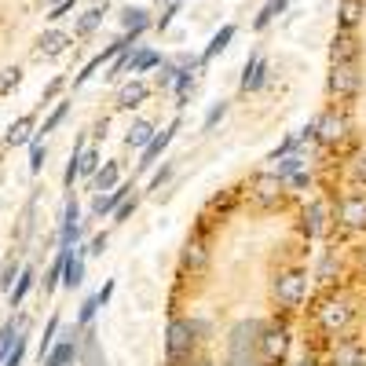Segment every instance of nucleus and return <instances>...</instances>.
I'll list each match as a JSON object with an SVG mask.
<instances>
[{
  "instance_id": "obj_45",
  "label": "nucleus",
  "mask_w": 366,
  "mask_h": 366,
  "mask_svg": "<svg viewBox=\"0 0 366 366\" xmlns=\"http://www.w3.org/2000/svg\"><path fill=\"white\" fill-rule=\"evenodd\" d=\"M0 180H4V176H0Z\"/></svg>"
},
{
  "instance_id": "obj_43",
  "label": "nucleus",
  "mask_w": 366,
  "mask_h": 366,
  "mask_svg": "<svg viewBox=\"0 0 366 366\" xmlns=\"http://www.w3.org/2000/svg\"><path fill=\"white\" fill-rule=\"evenodd\" d=\"M176 4H187V0H176Z\"/></svg>"
},
{
  "instance_id": "obj_9",
  "label": "nucleus",
  "mask_w": 366,
  "mask_h": 366,
  "mask_svg": "<svg viewBox=\"0 0 366 366\" xmlns=\"http://www.w3.org/2000/svg\"><path fill=\"white\" fill-rule=\"evenodd\" d=\"M85 267H88V249L73 246L70 257H66V272H62V286H66V290H81L85 286Z\"/></svg>"
},
{
  "instance_id": "obj_38",
  "label": "nucleus",
  "mask_w": 366,
  "mask_h": 366,
  "mask_svg": "<svg viewBox=\"0 0 366 366\" xmlns=\"http://www.w3.org/2000/svg\"><path fill=\"white\" fill-rule=\"evenodd\" d=\"M19 81H22V70H19V66L0 70V95H4V92H11V88H19Z\"/></svg>"
},
{
  "instance_id": "obj_10",
  "label": "nucleus",
  "mask_w": 366,
  "mask_h": 366,
  "mask_svg": "<svg viewBox=\"0 0 366 366\" xmlns=\"http://www.w3.org/2000/svg\"><path fill=\"white\" fill-rule=\"evenodd\" d=\"M121 26H125V37H129L132 44H139V37L154 26V19H150L147 8H132V4H129V8L121 11Z\"/></svg>"
},
{
  "instance_id": "obj_11",
  "label": "nucleus",
  "mask_w": 366,
  "mask_h": 366,
  "mask_svg": "<svg viewBox=\"0 0 366 366\" xmlns=\"http://www.w3.org/2000/svg\"><path fill=\"white\" fill-rule=\"evenodd\" d=\"M154 136H157V125L147 121V118H136V121L129 125V132H125V147L136 150V154H143V150H147V143H150Z\"/></svg>"
},
{
  "instance_id": "obj_12",
  "label": "nucleus",
  "mask_w": 366,
  "mask_h": 366,
  "mask_svg": "<svg viewBox=\"0 0 366 366\" xmlns=\"http://www.w3.org/2000/svg\"><path fill=\"white\" fill-rule=\"evenodd\" d=\"M297 366H366V359L352 356V352H326V356H304L300 352Z\"/></svg>"
},
{
  "instance_id": "obj_34",
  "label": "nucleus",
  "mask_w": 366,
  "mask_h": 366,
  "mask_svg": "<svg viewBox=\"0 0 366 366\" xmlns=\"http://www.w3.org/2000/svg\"><path fill=\"white\" fill-rule=\"evenodd\" d=\"M44 157H48L44 139H41V136H34V139H29V172H34V176L44 169Z\"/></svg>"
},
{
  "instance_id": "obj_5",
  "label": "nucleus",
  "mask_w": 366,
  "mask_h": 366,
  "mask_svg": "<svg viewBox=\"0 0 366 366\" xmlns=\"http://www.w3.org/2000/svg\"><path fill=\"white\" fill-rule=\"evenodd\" d=\"M81 333L85 330H66V337H59L55 341V348L44 356V363L41 366H73L77 359H81Z\"/></svg>"
},
{
  "instance_id": "obj_40",
  "label": "nucleus",
  "mask_w": 366,
  "mask_h": 366,
  "mask_svg": "<svg viewBox=\"0 0 366 366\" xmlns=\"http://www.w3.org/2000/svg\"><path fill=\"white\" fill-rule=\"evenodd\" d=\"M73 4H77V0H62V4L48 8V22H62V19H66V15L73 11Z\"/></svg>"
},
{
  "instance_id": "obj_39",
  "label": "nucleus",
  "mask_w": 366,
  "mask_h": 366,
  "mask_svg": "<svg viewBox=\"0 0 366 366\" xmlns=\"http://www.w3.org/2000/svg\"><path fill=\"white\" fill-rule=\"evenodd\" d=\"M106 246H110V234H106V231H99V234H95L92 242L85 246V249H88V257H103V253H106Z\"/></svg>"
},
{
  "instance_id": "obj_29",
  "label": "nucleus",
  "mask_w": 366,
  "mask_h": 366,
  "mask_svg": "<svg viewBox=\"0 0 366 366\" xmlns=\"http://www.w3.org/2000/svg\"><path fill=\"white\" fill-rule=\"evenodd\" d=\"M66 114H70V103H55V110H52V114H48V118H44V125H37V136L44 139L48 132H55V129H59V125H62V121H66Z\"/></svg>"
},
{
  "instance_id": "obj_4",
  "label": "nucleus",
  "mask_w": 366,
  "mask_h": 366,
  "mask_svg": "<svg viewBox=\"0 0 366 366\" xmlns=\"http://www.w3.org/2000/svg\"><path fill=\"white\" fill-rule=\"evenodd\" d=\"M81 234H85V224H81V205H77V195H70V198H66V209H62L59 249H73V246H81Z\"/></svg>"
},
{
  "instance_id": "obj_24",
  "label": "nucleus",
  "mask_w": 366,
  "mask_h": 366,
  "mask_svg": "<svg viewBox=\"0 0 366 366\" xmlns=\"http://www.w3.org/2000/svg\"><path fill=\"white\" fill-rule=\"evenodd\" d=\"M19 275H22V260H19V249H11V257L4 260V267H0V290L11 293V286Z\"/></svg>"
},
{
  "instance_id": "obj_22",
  "label": "nucleus",
  "mask_w": 366,
  "mask_h": 366,
  "mask_svg": "<svg viewBox=\"0 0 366 366\" xmlns=\"http://www.w3.org/2000/svg\"><path fill=\"white\" fill-rule=\"evenodd\" d=\"M176 73H180L176 59H165L162 66L154 70V92H172V85H176Z\"/></svg>"
},
{
  "instance_id": "obj_23",
  "label": "nucleus",
  "mask_w": 366,
  "mask_h": 366,
  "mask_svg": "<svg viewBox=\"0 0 366 366\" xmlns=\"http://www.w3.org/2000/svg\"><path fill=\"white\" fill-rule=\"evenodd\" d=\"M162 62H165V55H162V52H154V48H143V44H139V55H136V66H132V73H136V77H143V73L157 70Z\"/></svg>"
},
{
  "instance_id": "obj_3",
  "label": "nucleus",
  "mask_w": 366,
  "mask_h": 366,
  "mask_svg": "<svg viewBox=\"0 0 366 366\" xmlns=\"http://www.w3.org/2000/svg\"><path fill=\"white\" fill-rule=\"evenodd\" d=\"M267 73H272V66H267L264 52H249V59L242 62V81H238V92H242V95H257L267 85Z\"/></svg>"
},
{
  "instance_id": "obj_36",
  "label": "nucleus",
  "mask_w": 366,
  "mask_h": 366,
  "mask_svg": "<svg viewBox=\"0 0 366 366\" xmlns=\"http://www.w3.org/2000/svg\"><path fill=\"white\" fill-rule=\"evenodd\" d=\"M180 8H183V4H176V0H169V4H165V11L154 19V29H157V34H165V29L172 26V19L180 15Z\"/></svg>"
},
{
  "instance_id": "obj_15",
  "label": "nucleus",
  "mask_w": 366,
  "mask_h": 366,
  "mask_svg": "<svg viewBox=\"0 0 366 366\" xmlns=\"http://www.w3.org/2000/svg\"><path fill=\"white\" fill-rule=\"evenodd\" d=\"M121 183V162H103V169L92 176V190L95 195H110Z\"/></svg>"
},
{
  "instance_id": "obj_31",
  "label": "nucleus",
  "mask_w": 366,
  "mask_h": 366,
  "mask_svg": "<svg viewBox=\"0 0 366 366\" xmlns=\"http://www.w3.org/2000/svg\"><path fill=\"white\" fill-rule=\"evenodd\" d=\"M95 315H99V300H95V293H92V297H85V300H81V308H77L73 326H77V330H88Z\"/></svg>"
},
{
  "instance_id": "obj_27",
  "label": "nucleus",
  "mask_w": 366,
  "mask_h": 366,
  "mask_svg": "<svg viewBox=\"0 0 366 366\" xmlns=\"http://www.w3.org/2000/svg\"><path fill=\"white\" fill-rule=\"evenodd\" d=\"M176 169H180V162H165L162 169H154L150 180H147V195H157V190H162L172 176H176Z\"/></svg>"
},
{
  "instance_id": "obj_20",
  "label": "nucleus",
  "mask_w": 366,
  "mask_h": 366,
  "mask_svg": "<svg viewBox=\"0 0 366 366\" xmlns=\"http://www.w3.org/2000/svg\"><path fill=\"white\" fill-rule=\"evenodd\" d=\"M99 169H103L99 147H85V150H81V165H77V180H92Z\"/></svg>"
},
{
  "instance_id": "obj_2",
  "label": "nucleus",
  "mask_w": 366,
  "mask_h": 366,
  "mask_svg": "<svg viewBox=\"0 0 366 366\" xmlns=\"http://www.w3.org/2000/svg\"><path fill=\"white\" fill-rule=\"evenodd\" d=\"M180 129H183V118L176 114V118H172V121L165 125V129H162V132H157V136L147 143V150L139 154L136 169H139V172H154V169H157V162H162V157H165V150L172 147V139L180 136Z\"/></svg>"
},
{
  "instance_id": "obj_30",
  "label": "nucleus",
  "mask_w": 366,
  "mask_h": 366,
  "mask_svg": "<svg viewBox=\"0 0 366 366\" xmlns=\"http://www.w3.org/2000/svg\"><path fill=\"white\" fill-rule=\"evenodd\" d=\"M297 150H304V147H300V136H297V132H286L279 147L267 154V162H282V157H290V154H297Z\"/></svg>"
},
{
  "instance_id": "obj_1",
  "label": "nucleus",
  "mask_w": 366,
  "mask_h": 366,
  "mask_svg": "<svg viewBox=\"0 0 366 366\" xmlns=\"http://www.w3.org/2000/svg\"><path fill=\"white\" fill-rule=\"evenodd\" d=\"M315 272L308 195L272 162L198 205L176 249L162 366H297Z\"/></svg>"
},
{
  "instance_id": "obj_21",
  "label": "nucleus",
  "mask_w": 366,
  "mask_h": 366,
  "mask_svg": "<svg viewBox=\"0 0 366 366\" xmlns=\"http://www.w3.org/2000/svg\"><path fill=\"white\" fill-rule=\"evenodd\" d=\"M66 257H70V249H59V253H55L52 267L44 272V293H52L55 286H62V272H66Z\"/></svg>"
},
{
  "instance_id": "obj_33",
  "label": "nucleus",
  "mask_w": 366,
  "mask_h": 366,
  "mask_svg": "<svg viewBox=\"0 0 366 366\" xmlns=\"http://www.w3.org/2000/svg\"><path fill=\"white\" fill-rule=\"evenodd\" d=\"M139 202H143V195L136 190V195H129V198H125V202L118 205V213L110 216V220H114V224H129V220L136 216V209H139Z\"/></svg>"
},
{
  "instance_id": "obj_42",
  "label": "nucleus",
  "mask_w": 366,
  "mask_h": 366,
  "mask_svg": "<svg viewBox=\"0 0 366 366\" xmlns=\"http://www.w3.org/2000/svg\"><path fill=\"white\" fill-rule=\"evenodd\" d=\"M55 4H62V0H48V8H55Z\"/></svg>"
},
{
  "instance_id": "obj_37",
  "label": "nucleus",
  "mask_w": 366,
  "mask_h": 366,
  "mask_svg": "<svg viewBox=\"0 0 366 366\" xmlns=\"http://www.w3.org/2000/svg\"><path fill=\"white\" fill-rule=\"evenodd\" d=\"M62 88H66V77H52V81L44 85V92H41V106H52V103L59 99Z\"/></svg>"
},
{
  "instance_id": "obj_8",
  "label": "nucleus",
  "mask_w": 366,
  "mask_h": 366,
  "mask_svg": "<svg viewBox=\"0 0 366 366\" xmlns=\"http://www.w3.org/2000/svg\"><path fill=\"white\" fill-rule=\"evenodd\" d=\"M37 136V114H22L8 125L4 132V147H29V139Z\"/></svg>"
},
{
  "instance_id": "obj_28",
  "label": "nucleus",
  "mask_w": 366,
  "mask_h": 366,
  "mask_svg": "<svg viewBox=\"0 0 366 366\" xmlns=\"http://www.w3.org/2000/svg\"><path fill=\"white\" fill-rule=\"evenodd\" d=\"M26 348H29V330L22 326L19 337H15V344H11V352L4 356V366H22L26 363Z\"/></svg>"
},
{
  "instance_id": "obj_35",
  "label": "nucleus",
  "mask_w": 366,
  "mask_h": 366,
  "mask_svg": "<svg viewBox=\"0 0 366 366\" xmlns=\"http://www.w3.org/2000/svg\"><path fill=\"white\" fill-rule=\"evenodd\" d=\"M99 66H103V55H99V52H95V55H92V59L85 62V66H81V73H77V77H73V88H81V85H88V81H92V77H95V70H99Z\"/></svg>"
},
{
  "instance_id": "obj_19",
  "label": "nucleus",
  "mask_w": 366,
  "mask_h": 366,
  "mask_svg": "<svg viewBox=\"0 0 366 366\" xmlns=\"http://www.w3.org/2000/svg\"><path fill=\"white\" fill-rule=\"evenodd\" d=\"M231 114V99H216L209 110H205V118H202V136H209V132H216V125L224 121Z\"/></svg>"
},
{
  "instance_id": "obj_17",
  "label": "nucleus",
  "mask_w": 366,
  "mask_h": 366,
  "mask_svg": "<svg viewBox=\"0 0 366 366\" xmlns=\"http://www.w3.org/2000/svg\"><path fill=\"white\" fill-rule=\"evenodd\" d=\"M34 282H37V272H34V267H22V275L15 279L11 293H8V308H22V300L29 297V290H34Z\"/></svg>"
},
{
  "instance_id": "obj_41",
  "label": "nucleus",
  "mask_w": 366,
  "mask_h": 366,
  "mask_svg": "<svg viewBox=\"0 0 366 366\" xmlns=\"http://www.w3.org/2000/svg\"><path fill=\"white\" fill-rule=\"evenodd\" d=\"M114 290H118V282H114V279H106V282H103V290L95 293V300H99V308H106V304H110V297H114Z\"/></svg>"
},
{
  "instance_id": "obj_14",
  "label": "nucleus",
  "mask_w": 366,
  "mask_h": 366,
  "mask_svg": "<svg viewBox=\"0 0 366 366\" xmlns=\"http://www.w3.org/2000/svg\"><path fill=\"white\" fill-rule=\"evenodd\" d=\"M70 34H62V29H44V34L37 37V55L41 59H55V55H62L70 48Z\"/></svg>"
},
{
  "instance_id": "obj_18",
  "label": "nucleus",
  "mask_w": 366,
  "mask_h": 366,
  "mask_svg": "<svg viewBox=\"0 0 366 366\" xmlns=\"http://www.w3.org/2000/svg\"><path fill=\"white\" fill-rule=\"evenodd\" d=\"M286 8H290V0H267V4L257 11V19H253V34H264L279 15H286Z\"/></svg>"
},
{
  "instance_id": "obj_13",
  "label": "nucleus",
  "mask_w": 366,
  "mask_h": 366,
  "mask_svg": "<svg viewBox=\"0 0 366 366\" xmlns=\"http://www.w3.org/2000/svg\"><path fill=\"white\" fill-rule=\"evenodd\" d=\"M234 34H238V26H234V22H224V26H220L216 34H213V41L205 44V52H202V66H209L216 55H224L227 48H231V41H234Z\"/></svg>"
},
{
  "instance_id": "obj_32",
  "label": "nucleus",
  "mask_w": 366,
  "mask_h": 366,
  "mask_svg": "<svg viewBox=\"0 0 366 366\" xmlns=\"http://www.w3.org/2000/svg\"><path fill=\"white\" fill-rule=\"evenodd\" d=\"M22 326H26V323H15V315H11L4 326H0V363H4V356L11 352V344H15V337H19Z\"/></svg>"
},
{
  "instance_id": "obj_25",
  "label": "nucleus",
  "mask_w": 366,
  "mask_h": 366,
  "mask_svg": "<svg viewBox=\"0 0 366 366\" xmlns=\"http://www.w3.org/2000/svg\"><path fill=\"white\" fill-rule=\"evenodd\" d=\"M195 73H198V70H180V73H176V85H172V95H176V106H180V110L190 103V88H195Z\"/></svg>"
},
{
  "instance_id": "obj_26",
  "label": "nucleus",
  "mask_w": 366,
  "mask_h": 366,
  "mask_svg": "<svg viewBox=\"0 0 366 366\" xmlns=\"http://www.w3.org/2000/svg\"><path fill=\"white\" fill-rule=\"evenodd\" d=\"M59 326H62V319L59 315H52V319L44 323V333H41V344H37V359L44 363V356L55 348V337H59Z\"/></svg>"
},
{
  "instance_id": "obj_7",
  "label": "nucleus",
  "mask_w": 366,
  "mask_h": 366,
  "mask_svg": "<svg viewBox=\"0 0 366 366\" xmlns=\"http://www.w3.org/2000/svg\"><path fill=\"white\" fill-rule=\"evenodd\" d=\"M150 95H154V85L147 81V77H132L129 85L118 88V110H139Z\"/></svg>"
},
{
  "instance_id": "obj_44",
  "label": "nucleus",
  "mask_w": 366,
  "mask_h": 366,
  "mask_svg": "<svg viewBox=\"0 0 366 366\" xmlns=\"http://www.w3.org/2000/svg\"><path fill=\"white\" fill-rule=\"evenodd\" d=\"M99 4H106V0H99Z\"/></svg>"
},
{
  "instance_id": "obj_6",
  "label": "nucleus",
  "mask_w": 366,
  "mask_h": 366,
  "mask_svg": "<svg viewBox=\"0 0 366 366\" xmlns=\"http://www.w3.org/2000/svg\"><path fill=\"white\" fill-rule=\"evenodd\" d=\"M129 195H136V183L132 180H121L114 190H110V195H95L92 198V220H103V216H114L118 213V205L125 202V198H129Z\"/></svg>"
},
{
  "instance_id": "obj_16",
  "label": "nucleus",
  "mask_w": 366,
  "mask_h": 366,
  "mask_svg": "<svg viewBox=\"0 0 366 366\" xmlns=\"http://www.w3.org/2000/svg\"><path fill=\"white\" fill-rule=\"evenodd\" d=\"M103 19H106V4H95V8L81 11V19H77V26H73V37H92L95 29L103 26Z\"/></svg>"
}]
</instances>
